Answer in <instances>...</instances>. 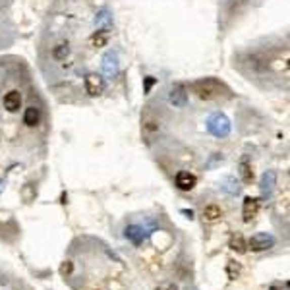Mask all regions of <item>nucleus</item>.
I'll list each match as a JSON object with an SVG mask.
<instances>
[{"label":"nucleus","mask_w":290,"mask_h":290,"mask_svg":"<svg viewBox=\"0 0 290 290\" xmlns=\"http://www.w3.org/2000/svg\"><path fill=\"white\" fill-rule=\"evenodd\" d=\"M192 89H193V93L199 97L201 101H213V99H217V97L221 95V91H223L225 87H223V84H219L217 79L207 77V79L195 81Z\"/></svg>","instance_id":"obj_1"},{"label":"nucleus","mask_w":290,"mask_h":290,"mask_svg":"<svg viewBox=\"0 0 290 290\" xmlns=\"http://www.w3.org/2000/svg\"><path fill=\"white\" fill-rule=\"evenodd\" d=\"M207 130L215 136V138H226L230 132V122L223 114H213L207 122Z\"/></svg>","instance_id":"obj_2"},{"label":"nucleus","mask_w":290,"mask_h":290,"mask_svg":"<svg viewBox=\"0 0 290 290\" xmlns=\"http://www.w3.org/2000/svg\"><path fill=\"white\" fill-rule=\"evenodd\" d=\"M275 246V236L273 234H269V232H258V234H254V236L247 240V250H252V252H265L269 247Z\"/></svg>","instance_id":"obj_3"},{"label":"nucleus","mask_w":290,"mask_h":290,"mask_svg":"<svg viewBox=\"0 0 290 290\" xmlns=\"http://www.w3.org/2000/svg\"><path fill=\"white\" fill-rule=\"evenodd\" d=\"M259 211V199L256 197H246L244 205H242V217H244V223H250L254 217L258 215Z\"/></svg>","instance_id":"obj_4"},{"label":"nucleus","mask_w":290,"mask_h":290,"mask_svg":"<svg viewBox=\"0 0 290 290\" xmlns=\"http://www.w3.org/2000/svg\"><path fill=\"white\" fill-rule=\"evenodd\" d=\"M195 184H197V178L193 176L192 172H178L176 174V186L180 188V190H184V192H190V190H193L195 188Z\"/></svg>","instance_id":"obj_5"},{"label":"nucleus","mask_w":290,"mask_h":290,"mask_svg":"<svg viewBox=\"0 0 290 290\" xmlns=\"http://www.w3.org/2000/svg\"><path fill=\"white\" fill-rule=\"evenodd\" d=\"M103 87H105V84H103V77L97 74H89L86 77V91L89 93L91 97H97L101 91H103Z\"/></svg>","instance_id":"obj_6"},{"label":"nucleus","mask_w":290,"mask_h":290,"mask_svg":"<svg viewBox=\"0 0 290 290\" xmlns=\"http://www.w3.org/2000/svg\"><path fill=\"white\" fill-rule=\"evenodd\" d=\"M20 107H22V95H20V91H8L4 95V108L8 112H16V110H20Z\"/></svg>","instance_id":"obj_7"},{"label":"nucleus","mask_w":290,"mask_h":290,"mask_svg":"<svg viewBox=\"0 0 290 290\" xmlns=\"http://www.w3.org/2000/svg\"><path fill=\"white\" fill-rule=\"evenodd\" d=\"M124 234H126V238H128L132 244H136V246L143 244V240H145V230H143L141 226H136V225L126 226Z\"/></svg>","instance_id":"obj_8"},{"label":"nucleus","mask_w":290,"mask_h":290,"mask_svg":"<svg viewBox=\"0 0 290 290\" xmlns=\"http://www.w3.org/2000/svg\"><path fill=\"white\" fill-rule=\"evenodd\" d=\"M169 99H171V105H174V107H184V105H186V101H188V93H186L184 86L172 87Z\"/></svg>","instance_id":"obj_9"},{"label":"nucleus","mask_w":290,"mask_h":290,"mask_svg":"<svg viewBox=\"0 0 290 290\" xmlns=\"http://www.w3.org/2000/svg\"><path fill=\"white\" fill-rule=\"evenodd\" d=\"M41 120V114H39V108L35 107H27L25 108V114H23V124L29 126V128H35Z\"/></svg>","instance_id":"obj_10"},{"label":"nucleus","mask_w":290,"mask_h":290,"mask_svg":"<svg viewBox=\"0 0 290 290\" xmlns=\"http://www.w3.org/2000/svg\"><path fill=\"white\" fill-rule=\"evenodd\" d=\"M223 217V211H221V207L219 205H207L203 211V219L205 221H209V223H213V221H219Z\"/></svg>","instance_id":"obj_11"},{"label":"nucleus","mask_w":290,"mask_h":290,"mask_svg":"<svg viewBox=\"0 0 290 290\" xmlns=\"http://www.w3.org/2000/svg\"><path fill=\"white\" fill-rule=\"evenodd\" d=\"M107 43H108V31L101 29V31L93 33V37H91V45H93L95 49H101V47H105Z\"/></svg>","instance_id":"obj_12"},{"label":"nucleus","mask_w":290,"mask_h":290,"mask_svg":"<svg viewBox=\"0 0 290 290\" xmlns=\"http://www.w3.org/2000/svg\"><path fill=\"white\" fill-rule=\"evenodd\" d=\"M275 178H277V176H275V172H273V171H269V172H265V174H263V180H261V190H263L265 193H269L271 190H273V186H275Z\"/></svg>","instance_id":"obj_13"},{"label":"nucleus","mask_w":290,"mask_h":290,"mask_svg":"<svg viewBox=\"0 0 290 290\" xmlns=\"http://www.w3.org/2000/svg\"><path fill=\"white\" fill-rule=\"evenodd\" d=\"M103 70H105V74H107L108 77L116 75V62H114V56H112V54L105 56V62H103Z\"/></svg>","instance_id":"obj_14"},{"label":"nucleus","mask_w":290,"mask_h":290,"mask_svg":"<svg viewBox=\"0 0 290 290\" xmlns=\"http://www.w3.org/2000/svg\"><path fill=\"white\" fill-rule=\"evenodd\" d=\"M70 54V49L66 47V45H58V47H54V51H53V56H54V60H66V56Z\"/></svg>","instance_id":"obj_15"},{"label":"nucleus","mask_w":290,"mask_h":290,"mask_svg":"<svg viewBox=\"0 0 290 290\" xmlns=\"http://www.w3.org/2000/svg\"><path fill=\"white\" fill-rule=\"evenodd\" d=\"M240 174H242V180L246 184L254 180V172H252V169H250V164L246 161H242V164H240Z\"/></svg>","instance_id":"obj_16"},{"label":"nucleus","mask_w":290,"mask_h":290,"mask_svg":"<svg viewBox=\"0 0 290 290\" xmlns=\"http://www.w3.org/2000/svg\"><path fill=\"white\" fill-rule=\"evenodd\" d=\"M230 247L234 250V252H238V254H244L246 252V244H244V238L242 236H236L232 242H230Z\"/></svg>","instance_id":"obj_17"},{"label":"nucleus","mask_w":290,"mask_h":290,"mask_svg":"<svg viewBox=\"0 0 290 290\" xmlns=\"http://www.w3.org/2000/svg\"><path fill=\"white\" fill-rule=\"evenodd\" d=\"M157 290H178V288H176V284H174V282L164 280V282H161V284L157 286Z\"/></svg>","instance_id":"obj_18"},{"label":"nucleus","mask_w":290,"mask_h":290,"mask_svg":"<svg viewBox=\"0 0 290 290\" xmlns=\"http://www.w3.org/2000/svg\"><path fill=\"white\" fill-rule=\"evenodd\" d=\"M153 84H155V79H153V77H145V87H143V91H145V93H149V89L153 87Z\"/></svg>","instance_id":"obj_19"},{"label":"nucleus","mask_w":290,"mask_h":290,"mask_svg":"<svg viewBox=\"0 0 290 290\" xmlns=\"http://www.w3.org/2000/svg\"><path fill=\"white\" fill-rule=\"evenodd\" d=\"M70 271H72V263H70V261H66L64 265H62V269H60V273L66 275V273H70Z\"/></svg>","instance_id":"obj_20"}]
</instances>
